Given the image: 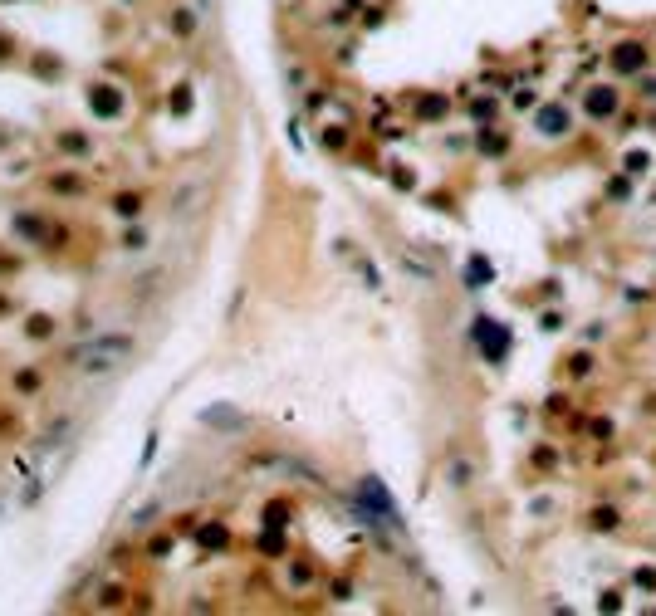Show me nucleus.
Masks as SVG:
<instances>
[{
	"instance_id": "1",
	"label": "nucleus",
	"mask_w": 656,
	"mask_h": 616,
	"mask_svg": "<svg viewBox=\"0 0 656 616\" xmlns=\"http://www.w3.org/2000/svg\"><path fill=\"white\" fill-rule=\"evenodd\" d=\"M127 357H132V342H127V338H94V342L74 347V357H69V362H74L79 372L103 377V372H118Z\"/></svg>"
}]
</instances>
